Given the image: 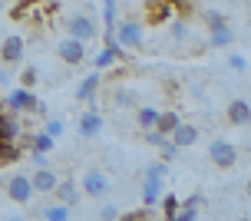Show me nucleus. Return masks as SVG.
<instances>
[{
    "mask_svg": "<svg viewBox=\"0 0 251 221\" xmlns=\"http://www.w3.org/2000/svg\"><path fill=\"white\" fill-rule=\"evenodd\" d=\"M79 192L93 201H102V198H109V175L102 172V169H86L83 172V182H79Z\"/></svg>",
    "mask_w": 251,
    "mask_h": 221,
    "instance_id": "obj_3",
    "label": "nucleus"
},
{
    "mask_svg": "<svg viewBox=\"0 0 251 221\" xmlns=\"http://www.w3.org/2000/svg\"><path fill=\"white\" fill-rule=\"evenodd\" d=\"M159 205H162V218H176V211H178V195H165L162 192V198H159Z\"/></svg>",
    "mask_w": 251,
    "mask_h": 221,
    "instance_id": "obj_25",
    "label": "nucleus"
},
{
    "mask_svg": "<svg viewBox=\"0 0 251 221\" xmlns=\"http://www.w3.org/2000/svg\"><path fill=\"white\" fill-rule=\"evenodd\" d=\"M37 79H40V73H37V66H24V70H20V86H26V89H33V86H37Z\"/></svg>",
    "mask_w": 251,
    "mask_h": 221,
    "instance_id": "obj_27",
    "label": "nucleus"
},
{
    "mask_svg": "<svg viewBox=\"0 0 251 221\" xmlns=\"http://www.w3.org/2000/svg\"><path fill=\"white\" fill-rule=\"evenodd\" d=\"M3 192H7V198H10L13 205H30L33 201V182H30V175L26 172H13L3 178Z\"/></svg>",
    "mask_w": 251,
    "mask_h": 221,
    "instance_id": "obj_2",
    "label": "nucleus"
},
{
    "mask_svg": "<svg viewBox=\"0 0 251 221\" xmlns=\"http://www.w3.org/2000/svg\"><path fill=\"white\" fill-rule=\"evenodd\" d=\"M40 218H47V221H66V218H73V208H70V205H63V201H50V205H43V208H40Z\"/></svg>",
    "mask_w": 251,
    "mask_h": 221,
    "instance_id": "obj_20",
    "label": "nucleus"
},
{
    "mask_svg": "<svg viewBox=\"0 0 251 221\" xmlns=\"http://www.w3.org/2000/svg\"><path fill=\"white\" fill-rule=\"evenodd\" d=\"M30 182H33V192L37 195H53V188L60 182V175L53 172L50 165H37L33 172H30Z\"/></svg>",
    "mask_w": 251,
    "mask_h": 221,
    "instance_id": "obj_9",
    "label": "nucleus"
},
{
    "mask_svg": "<svg viewBox=\"0 0 251 221\" xmlns=\"http://www.w3.org/2000/svg\"><path fill=\"white\" fill-rule=\"evenodd\" d=\"M0 3H7V0H0Z\"/></svg>",
    "mask_w": 251,
    "mask_h": 221,
    "instance_id": "obj_36",
    "label": "nucleus"
},
{
    "mask_svg": "<svg viewBox=\"0 0 251 221\" xmlns=\"http://www.w3.org/2000/svg\"><path fill=\"white\" fill-rule=\"evenodd\" d=\"M0 86H3V89H10V73H7L3 66H0Z\"/></svg>",
    "mask_w": 251,
    "mask_h": 221,
    "instance_id": "obj_34",
    "label": "nucleus"
},
{
    "mask_svg": "<svg viewBox=\"0 0 251 221\" xmlns=\"http://www.w3.org/2000/svg\"><path fill=\"white\" fill-rule=\"evenodd\" d=\"M102 20H106V30L116 26V0H102Z\"/></svg>",
    "mask_w": 251,
    "mask_h": 221,
    "instance_id": "obj_29",
    "label": "nucleus"
},
{
    "mask_svg": "<svg viewBox=\"0 0 251 221\" xmlns=\"http://www.w3.org/2000/svg\"><path fill=\"white\" fill-rule=\"evenodd\" d=\"M155 116H159V109H152V106H139V109H136V125H139V129H152V125H155Z\"/></svg>",
    "mask_w": 251,
    "mask_h": 221,
    "instance_id": "obj_23",
    "label": "nucleus"
},
{
    "mask_svg": "<svg viewBox=\"0 0 251 221\" xmlns=\"http://www.w3.org/2000/svg\"><path fill=\"white\" fill-rule=\"evenodd\" d=\"M228 123L241 125V129L251 123V102H248V96H235L231 102H228Z\"/></svg>",
    "mask_w": 251,
    "mask_h": 221,
    "instance_id": "obj_12",
    "label": "nucleus"
},
{
    "mask_svg": "<svg viewBox=\"0 0 251 221\" xmlns=\"http://www.w3.org/2000/svg\"><path fill=\"white\" fill-rule=\"evenodd\" d=\"M201 20H205V26H208V30H215V26H225L228 24V17L222 10H205L201 13Z\"/></svg>",
    "mask_w": 251,
    "mask_h": 221,
    "instance_id": "obj_26",
    "label": "nucleus"
},
{
    "mask_svg": "<svg viewBox=\"0 0 251 221\" xmlns=\"http://www.w3.org/2000/svg\"><path fill=\"white\" fill-rule=\"evenodd\" d=\"M63 129H66V125H63V119H47V129H43V132L53 135V139H60Z\"/></svg>",
    "mask_w": 251,
    "mask_h": 221,
    "instance_id": "obj_32",
    "label": "nucleus"
},
{
    "mask_svg": "<svg viewBox=\"0 0 251 221\" xmlns=\"http://www.w3.org/2000/svg\"><path fill=\"white\" fill-rule=\"evenodd\" d=\"M76 132H79V139H96V135L102 132V116L96 112V106H89V109L79 116V123H76Z\"/></svg>",
    "mask_w": 251,
    "mask_h": 221,
    "instance_id": "obj_10",
    "label": "nucleus"
},
{
    "mask_svg": "<svg viewBox=\"0 0 251 221\" xmlns=\"http://www.w3.org/2000/svg\"><path fill=\"white\" fill-rule=\"evenodd\" d=\"M56 56H60L66 66H79V63L86 60V43L76 37H63L60 43H56Z\"/></svg>",
    "mask_w": 251,
    "mask_h": 221,
    "instance_id": "obj_7",
    "label": "nucleus"
},
{
    "mask_svg": "<svg viewBox=\"0 0 251 221\" xmlns=\"http://www.w3.org/2000/svg\"><path fill=\"white\" fill-rule=\"evenodd\" d=\"M53 195H56V201H63V205L76 208V205H79V185H76L73 178H60V182H56V188H53Z\"/></svg>",
    "mask_w": 251,
    "mask_h": 221,
    "instance_id": "obj_16",
    "label": "nucleus"
},
{
    "mask_svg": "<svg viewBox=\"0 0 251 221\" xmlns=\"http://www.w3.org/2000/svg\"><path fill=\"white\" fill-rule=\"evenodd\" d=\"M208 159H212V165H218V169H235V165H238V146L228 142V139H212Z\"/></svg>",
    "mask_w": 251,
    "mask_h": 221,
    "instance_id": "obj_5",
    "label": "nucleus"
},
{
    "mask_svg": "<svg viewBox=\"0 0 251 221\" xmlns=\"http://www.w3.org/2000/svg\"><path fill=\"white\" fill-rule=\"evenodd\" d=\"M155 148L162 152V162H176V159H178V152H182V148H178L176 142L169 139V135H165V139H162V142H159V146H155Z\"/></svg>",
    "mask_w": 251,
    "mask_h": 221,
    "instance_id": "obj_24",
    "label": "nucleus"
},
{
    "mask_svg": "<svg viewBox=\"0 0 251 221\" xmlns=\"http://www.w3.org/2000/svg\"><path fill=\"white\" fill-rule=\"evenodd\" d=\"M146 3H149V0H146Z\"/></svg>",
    "mask_w": 251,
    "mask_h": 221,
    "instance_id": "obj_37",
    "label": "nucleus"
},
{
    "mask_svg": "<svg viewBox=\"0 0 251 221\" xmlns=\"http://www.w3.org/2000/svg\"><path fill=\"white\" fill-rule=\"evenodd\" d=\"M178 119H182L178 112L165 109V112H159V116H155V125H152V129H155V132H162V135H169V132L178 125Z\"/></svg>",
    "mask_w": 251,
    "mask_h": 221,
    "instance_id": "obj_21",
    "label": "nucleus"
},
{
    "mask_svg": "<svg viewBox=\"0 0 251 221\" xmlns=\"http://www.w3.org/2000/svg\"><path fill=\"white\" fill-rule=\"evenodd\" d=\"M24 53H26V43H24V37H17V33L0 43V63H3V66L24 63Z\"/></svg>",
    "mask_w": 251,
    "mask_h": 221,
    "instance_id": "obj_8",
    "label": "nucleus"
},
{
    "mask_svg": "<svg viewBox=\"0 0 251 221\" xmlns=\"http://www.w3.org/2000/svg\"><path fill=\"white\" fill-rule=\"evenodd\" d=\"M235 26L231 24H225V26H215V30H208V43H212L215 49H228L231 43H235Z\"/></svg>",
    "mask_w": 251,
    "mask_h": 221,
    "instance_id": "obj_17",
    "label": "nucleus"
},
{
    "mask_svg": "<svg viewBox=\"0 0 251 221\" xmlns=\"http://www.w3.org/2000/svg\"><path fill=\"white\" fill-rule=\"evenodd\" d=\"M53 142H56V139H53V135H47V132L26 135V146L33 148V152H47V155H50V152H53Z\"/></svg>",
    "mask_w": 251,
    "mask_h": 221,
    "instance_id": "obj_22",
    "label": "nucleus"
},
{
    "mask_svg": "<svg viewBox=\"0 0 251 221\" xmlns=\"http://www.w3.org/2000/svg\"><path fill=\"white\" fill-rule=\"evenodd\" d=\"M3 109L17 112V116H47V106L37 99V93L26 86H17V89H7V96H3V102H0Z\"/></svg>",
    "mask_w": 251,
    "mask_h": 221,
    "instance_id": "obj_1",
    "label": "nucleus"
},
{
    "mask_svg": "<svg viewBox=\"0 0 251 221\" xmlns=\"http://www.w3.org/2000/svg\"><path fill=\"white\" fill-rule=\"evenodd\" d=\"M100 86H102V73H100V70H93V73H86L83 79H79V86H76V99H79V102H93L96 93H100Z\"/></svg>",
    "mask_w": 251,
    "mask_h": 221,
    "instance_id": "obj_11",
    "label": "nucleus"
},
{
    "mask_svg": "<svg viewBox=\"0 0 251 221\" xmlns=\"http://www.w3.org/2000/svg\"><path fill=\"white\" fill-rule=\"evenodd\" d=\"M169 24H172V40H192V30L185 20H169Z\"/></svg>",
    "mask_w": 251,
    "mask_h": 221,
    "instance_id": "obj_28",
    "label": "nucleus"
},
{
    "mask_svg": "<svg viewBox=\"0 0 251 221\" xmlns=\"http://www.w3.org/2000/svg\"><path fill=\"white\" fill-rule=\"evenodd\" d=\"M116 60H119V43H113V47H102L96 56H93V70H109V66H116Z\"/></svg>",
    "mask_w": 251,
    "mask_h": 221,
    "instance_id": "obj_19",
    "label": "nucleus"
},
{
    "mask_svg": "<svg viewBox=\"0 0 251 221\" xmlns=\"http://www.w3.org/2000/svg\"><path fill=\"white\" fill-rule=\"evenodd\" d=\"M146 7H149V24L152 26L169 24V20H172V13H176V3H172V0H149Z\"/></svg>",
    "mask_w": 251,
    "mask_h": 221,
    "instance_id": "obj_13",
    "label": "nucleus"
},
{
    "mask_svg": "<svg viewBox=\"0 0 251 221\" xmlns=\"http://www.w3.org/2000/svg\"><path fill=\"white\" fill-rule=\"evenodd\" d=\"M225 3H241V0H225Z\"/></svg>",
    "mask_w": 251,
    "mask_h": 221,
    "instance_id": "obj_35",
    "label": "nucleus"
},
{
    "mask_svg": "<svg viewBox=\"0 0 251 221\" xmlns=\"http://www.w3.org/2000/svg\"><path fill=\"white\" fill-rule=\"evenodd\" d=\"M66 33L83 40V43H89V40L100 37V26H96V20L89 13H73V17H66Z\"/></svg>",
    "mask_w": 251,
    "mask_h": 221,
    "instance_id": "obj_6",
    "label": "nucleus"
},
{
    "mask_svg": "<svg viewBox=\"0 0 251 221\" xmlns=\"http://www.w3.org/2000/svg\"><path fill=\"white\" fill-rule=\"evenodd\" d=\"M228 66H231L235 73H248V56H245V53H231V56H228Z\"/></svg>",
    "mask_w": 251,
    "mask_h": 221,
    "instance_id": "obj_30",
    "label": "nucleus"
},
{
    "mask_svg": "<svg viewBox=\"0 0 251 221\" xmlns=\"http://www.w3.org/2000/svg\"><path fill=\"white\" fill-rule=\"evenodd\" d=\"M162 185H165V182H159V178H142V205H149V208H159Z\"/></svg>",
    "mask_w": 251,
    "mask_h": 221,
    "instance_id": "obj_18",
    "label": "nucleus"
},
{
    "mask_svg": "<svg viewBox=\"0 0 251 221\" xmlns=\"http://www.w3.org/2000/svg\"><path fill=\"white\" fill-rule=\"evenodd\" d=\"M96 215H100V218H119V211H116L106 198H102V205H100V211H96Z\"/></svg>",
    "mask_w": 251,
    "mask_h": 221,
    "instance_id": "obj_33",
    "label": "nucleus"
},
{
    "mask_svg": "<svg viewBox=\"0 0 251 221\" xmlns=\"http://www.w3.org/2000/svg\"><path fill=\"white\" fill-rule=\"evenodd\" d=\"M113 37L119 47H129V49H142V43H146V33H142V24L139 20H116L113 26Z\"/></svg>",
    "mask_w": 251,
    "mask_h": 221,
    "instance_id": "obj_4",
    "label": "nucleus"
},
{
    "mask_svg": "<svg viewBox=\"0 0 251 221\" xmlns=\"http://www.w3.org/2000/svg\"><path fill=\"white\" fill-rule=\"evenodd\" d=\"M17 135H20V119H17V112L0 106V142H17Z\"/></svg>",
    "mask_w": 251,
    "mask_h": 221,
    "instance_id": "obj_15",
    "label": "nucleus"
},
{
    "mask_svg": "<svg viewBox=\"0 0 251 221\" xmlns=\"http://www.w3.org/2000/svg\"><path fill=\"white\" fill-rule=\"evenodd\" d=\"M169 139H172V142H176L178 148H188V146H195V142H199V125H192V123H182V119H178V125L172 129V132H169Z\"/></svg>",
    "mask_w": 251,
    "mask_h": 221,
    "instance_id": "obj_14",
    "label": "nucleus"
},
{
    "mask_svg": "<svg viewBox=\"0 0 251 221\" xmlns=\"http://www.w3.org/2000/svg\"><path fill=\"white\" fill-rule=\"evenodd\" d=\"M132 102H136V93H129V89H116V106H126V109H129Z\"/></svg>",
    "mask_w": 251,
    "mask_h": 221,
    "instance_id": "obj_31",
    "label": "nucleus"
}]
</instances>
